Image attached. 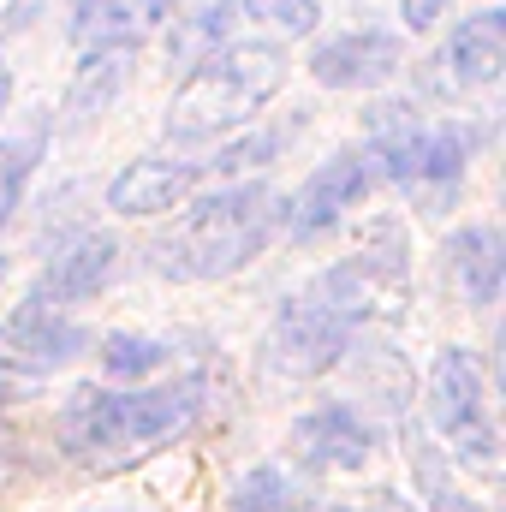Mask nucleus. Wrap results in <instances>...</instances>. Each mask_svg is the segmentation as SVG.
<instances>
[{
	"mask_svg": "<svg viewBox=\"0 0 506 512\" xmlns=\"http://www.w3.org/2000/svg\"><path fill=\"white\" fill-rule=\"evenodd\" d=\"M286 227V197L268 179L245 185H221L209 197H197L173 233H161L149 245V268L161 280H227L239 268H251Z\"/></svg>",
	"mask_w": 506,
	"mask_h": 512,
	"instance_id": "f03ea898",
	"label": "nucleus"
},
{
	"mask_svg": "<svg viewBox=\"0 0 506 512\" xmlns=\"http://www.w3.org/2000/svg\"><path fill=\"white\" fill-rule=\"evenodd\" d=\"M292 78V60H286V42H221L209 60H197L185 72V84L173 90L167 102V120L161 131L173 143H203V137H233L245 131L286 90Z\"/></svg>",
	"mask_w": 506,
	"mask_h": 512,
	"instance_id": "7ed1b4c3",
	"label": "nucleus"
},
{
	"mask_svg": "<svg viewBox=\"0 0 506 512\" xmlns=\"http://www.w3.org/2000/svg\"><path fill=\"white\" fill-rule=\"evenodd\" d=\"M48 120H36L30 131H18V137H0V239H6V227L18 221V209H24V191H30V173L42 167V155H48Z\"/></svg>",
	"mask_w": 506,
	"mask_h": 512,
	"instance_id": "a211bd4d",
	"label": "nucleus"
},
{
	"mask_svg": "<svg viewBox=\"0 0 506 512\" xmlns=\"http://www.w3.org/2000/svg\"><path fill=\"white\" fill-rule=\"evenodd\" d=\"M447 262H453V280H459V292H465L471 310H489V304L501 298V286H506V239H501V227H489V221L459 227V233L447 239Z\"/></svg>",
	"mask_w": 506,
	"mask_h": 512,
	"instance_id": "dca6fc26",
	"label": "nucleus"
},
{
	"mask_svg": "<svg viewBox=\"0 0 506 512\" xmlns=\"http://www.w3.org/2000/svg\"><path fill=\"white\" fill-rule=\"evenodd\" d=\"M328 512H352V507H328Z\"/></svg>",
	"mask_w": 506,
	"mask_h": 512,
	"instance_id": "7c9ffc66",
	"label": "nucleus"
},
{
	"mask_svg": "<svg viewBox=\"0 0 506 512\" xmlns=\"http://www.w3.org/2000/svg\"><path fill=\"white\" fill-rule=\"evenodd\" d=\"M304 72L322 84V90H340V96H370L381 84H393L405 72V36L387 30V24H358V30H340V36H322L304 60Z\"/></svg>",
	"mask_w": 506,
	"mask_h": 512,
	"instance_id": "6e6552de",
	"label": "nucleus"
},
{
	"mask_svg": "<svg viewBox=\"0 0 506 512\" xmlns=\"http://www.w3.org/2000/svg\"><path fill=\"white\" fill-rule=\"evenodd\" d=\"M96 358H102V370H108L114 382L137 387V382H149V376H161V370L173 364V346L155 340V334H108Z\"/></svg>",
	"mask_w": 506,
	"mask_h": 512,
	"instance_id": "412c9836",
	"label": "nucleus"
},
{
	"mask_svg": "<svg viewBox=\"0 0 506 512\" xmlns=\"http://www.w3.org/2000/svg\"><path fill=\"white\" fill-rule=\"evenodd\" d=\"M0 280H6V256H0Z\"/></svg>",
	"mask_w": 506,
	"mask_h": 512,
	"instance_id": "c756f323",
	"label": "nucleus"
},
{
	"mask_svg": "<svg viewBox=\"0 0 506 512\" xmlns=\"http://www.w3.org/2000/svg\"><path fill=\"white\" fill-rule=\"evenodd\" d=\"M405 245H399V227H381L376 239L364 245V251L340 256L334 268H322L304 292L328 310V316H340L352 334H364V328H393L405 310H411V262H405Z\"/></svg>",
	"mask_w": 506,
	"mask_h": 512,
	"instance_id": "39448f33",
	"label": "nucleus"
},
{
	"mask_svg": "<svg viewBox=\"0 0 506 512\" xmlns=\"http://www.w3.org/2000/svg\"><path fill=\"white\" fill-rule=\"evenodd\" d=\"M364 131H370V167L376 179L411 191L417 203L429 209H447L465 185V167L477 161L483 137L489 131L471 126V120H423L417 102H376L364 114Z\"/></svg>",
	"mask_w": 506,
	"mask_h": 512,
	"instance_id": "20e7f679",
	"label": "nucleus"
},
{
	"mask_svg": "<svg viewBox=\"0 0 506 512\" xmlns=\"http://www.w3.org/2000/svg\"><path fill=\"white\" fill-rule=\"evenodd\" d=\"M227 512H316V495L286 471V465H251L233 483Z\"/></svg>",
	"mask_w": 506,
	"mask_h": 512,
	"instance_id": "aec40b11",
	"label": "nucleus"
},
{
	"mask_svg": "<svg viewBox=\"0 0 506 512\" xmlns=\"http://www.w3.org/2000/svg\"><path fill=\"white\" fill-rule=\"evenodd\" d=\"M429 423L447 441V465H465L477 477L501 471V429L489 417V387H483V364L471 346H441L429 358Z\"/></svg>",
	"mask_w": 506,
	"mask_h": 512,
	"instance_id": "423d86ee",
	"label": "nucleus"
},
{
	"mask_svg": "<svg viewBox=\"0 0 506 512\" xmlns=\"http://www.w3.org/2000/svg\"><path fill=\"white\" fill-rule=\"evenodd\" d=\"M126 6L131 0H72V42H131Z\"/></svg>",
	"mask_w": 506,
	"mask_h": 512,
	"instance_id": "5701e85b",
	"label": "nucleus"
},
{
	"mask_svg": "<svg viewBox=\"0 0 506 512\" xmlns=\"http://www.w3.org/2000/svg\"><path fill=\"white\" fill-rule=\"evenodd\" d=\"M506 72V12L501 6H477L459 18V30L447 36V48L429 60V84L441 96H477L489 84H501Z\"/></svg>",
	"mask_w": 506,
	"mask_h": 512,
	"instance_id": "f8f14e48",
	"label": "nucleus"
},
{
	"mask_svg": "<svg viewBox=\"0 0 506 512\" xmlns=\"http://www.w3.org/2000/svg\"><path fill=\"white\" fill-rule=\"evenodd\" d=\"M286 137H292V131H245V137L221 143V149L203 161V173H209V179H233V173H251V167L274 161V155L286 149Z\"/></svg>",
	"mask_w": 506,
	"mask_h": 512,
	"instance_id": "4be33fe9",
	"label": "nucleus"
},
{
	"mask_svg": "<svg viewBox=\"0 0 506 512\" xmlns=\"http://www.w3.org/2000/svg\"><path fill=\"white\" fill-rule=\"evenodd\" d=\"M203 161H167V155H137L108 179V215L120 221H155L167 209H185L203 185Z\"/></svg>",
	"mask_w": 506,
	"mask_h": 512,
	"instance_id": "4468645a",
	"label": "nucleus"
},
{
	"mask_svg": "<svg viewBox=\"0 0 506 512\" xmlns=\"http://www.w3.org/2000/svg\"><path fill=\"white\" fill-rule=\"evenodd\" d=\"M131 66H137V42H90V54L78 60L72 84H66V126H96L131 84Z\"/></svg>",
	"mask_w": 506,
	"mask_h": 512,
	"instance_id": "2eb2a0df",
	"label": "nucleus"
},
{
	"mask_svg": "<svg viewBox=\"0 0 506 512\" xmlns=\"http://www.w3.org/2000/svg\"><path fill=\"white\" fill-rule=\"evenodd\" d=\"M120 262H126V245H120L114 233H102V227H78L72 239L54 245L48 268H42V280L30 286V298H42V304H54V310L90 304V298H102V292L114 286Z\"/></svg>",
	"mask_w": 506,
	"mask_h": 512,
	"instance_id": "ddd939ff",
	"label": "nucleus"
},
{
	"mask_svg": "<svg viewBox=\"0 0 506 512\" xmlns=\"http://www.w3.org/2000/svg\"><path fill=\"white\" fill-rule=\"evenodd\" d=\"M405 459H411V477H417V489H423V507L429 512H483L471 495H459V483H453V465H447V453L417 429V423H405Z\"/></svg>",
	"mask_w": 506,
	"mask_h": 512,
	"instance_id": "6ab92c4d",
	"label": "nucleus"
},
{
	"mask_svg": "<svg viewBox=\"0 0 506 512\" xmlns=\"http://www.w3.org/2000/svg\"><path fill=\"white\" fill-rule=\"evenodd\" d=\"M447 6L453 0H399V18H405V30H435L447 18Z\"/></svg>",
	"mask_w": 506,
	"mask_h": 512,
	"instance_id": "a878e982",
	"label": "nucleus"
},
{
	"mask_svg": "<svg viewBox=\"0 0 506 512\" xmlns=\"http://www.w3.org/2000/svg\"><path fill=\"white\" fill-rule=\"evenodd\" d=\"M6 465H12V435H6V423H0V483H6Z\"/></svg>",
	"mask_w": 506,
	"mask_h": 512,
	"instance_id": "c85d7f7f",
	"label": "nucleus"
},
{
	"mask_svg": "<svg viewBox=\"0 0 506 512\" xmlns=\"http://www.w3.org/2000/svg\"><path fill=\"white\" fill-rule=\"evenodd\" d=\"M274 6H280V0H239V12H245V18H268Z\"/></svg>",
	"mask_w": 506,
	"mask_h": 512,
	"instance_id": "bb28decb",
	"label": "nucleus"
},
{
	"mask_svg": "<svg viewBox=\"0 0 506 512\" xmlns=\"http://www.w3.org/2000/svg\"><path fill=\"white\" fill-rule=\"evenodd\" d=\"M268 18L280 24V36H310L322 24V0H280Z\"/></svg>",
	"mask_w": 506,
	"mask_h": 512,
	"instance_id": "b1692460",
	"label": "nucleus"
},
{
	"mask_svg": "<svg viewBox=\"0 0 506 512\" xmlns=\"http://www.w3.org/2000/svg\"><path fill=\"white\" fill-rule=\"evenodd\" d=\"M233 24H239V0H203L191 12H173V30H167V66H197L209 60L221 42H233Z\"/></svg>",
	"mask_w": 506,
	"mask_h": 512,
	"instance_id": "f3484780",
	"label": "nucleus"
},
{
	"mask_svg": "<svg viewBox=\"0 0 506 512\" xmlns=\"http://www.w3.org/2000/svg\"><path fill=\"white\" fill-rule=\"evenodd\" d=\"M173 12H185V0H131L126 6V24H131L126 36L137 42V30H155V24H167Z\"/></svg>",
	"mask_w": 506,
	"mask_h": 512,
	"instance_id": "393cba45",
	"label": "nucleus"
},
{
	"mask_svg": "<svg viewBox=\"0 0 506 512\" xmlns=\"http://www.w3.org/2000/svg\"><path fill=\"white\" fill-rule=\"evenodd\" d=\"M84 346H90L84 322H78L72 310H54V304L30 298V292H24V304L0 322V370H12V376H24V382H36V376H48V370H66L72 358H84Z\"/></svg>",
	"mask_w": 506,
	"mask_h": 512,
	"instance_id": "1a4fd4ad",
	"label": "nucleus"
},
{
	"mask_svg": "<svg viewBox=\"0 0 506 512\" xmlns=\"http://www.w3.org/2000/svg\"><path fill=\"white\" fill-rule=\"evenodd\" d=\"M203 405H209L203 376H185L173 387H120V393L78 387V393H66V405L54 417V435H60L66 459L114 471L126 459L167 447V441H185L197 429Z\"/></svg>",
	"mask_w": 506,
	"mask_h": 512,
	"instance_id": "f257e3e1",
	"label": "nucleus"
},
{
	"mask_svg": "<svg viewBox=\"0 0 506 512\" xmlns=\"http://www.w3.org/2000/svg\"><path fill=\"white\" fill-rule=\"evenodd\" d=\"M12 108V66H0V114Z\"/></svg>",
	"mask_w": 506,
	"mask_h": 512,
	"instance_id": "cd10ccee",
	"label": "nucleus"
},
{
	"mask_svg": "<svg viewBox=\"0 0 506 512\" xmlns=\"http://www.w3.org/2000/svg\"><path fill=\"white\" fill-rule=\"evenodd\" d=\"M286 453H292V465H304V471H364V465L376 459V423H370L358 405L328 399V405L292 417Z\"/></svg>",
	"mask_w": 506,
	"mask_h": 512,
	"instance_id": "9b49d317",
	"label": "nucleus"
},
{
	"mask_svg": "<svg viewBox=\"0 0 506 512\" xmlns=\"http://www.w3.org/2000/svg\"><path fill=\"white\" fill-rule=\"evenodd\" d=\"M352 340L358 334L340 316H328L310 292H286L268 334H262V370L280 376V382H316V376L346 364Z\"/></svg>",
	"mask_w": 506,
	"mask_h": 512,
	"instance_id": "0eeeda50",
	"label": "nucleus"
},
{
	"mask_svg": "<svg viewBox=\"0 0 506 512\" xmlns=\"http://www.w3.org/2000/svg\"><path fill=\"white\" fill-rule=\"evenodd\" d=\"M376 191V167H370V155H358V149H340V155H328L304 185H298V197H286V239H298V245H310V239H322V233H334L364 197Z\"/></svg>",
	"mask_w": 506,
	"mask_h": 512,
	"instance_id": "9d476101",
	"label": "nucleus"
}]
</instances>
